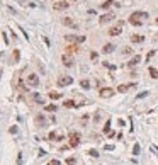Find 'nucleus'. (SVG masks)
<instances>
[{
	"instance_id": "4",
	"label": "nucleus",
	"mask_w": 158,
	"mask_h": 165,
	"mask_svg": "<svg viewBox=\"0 0 158 165\" xmlns=\"http://www.w3.org/2000/svg\"><path fill=\"white\" fill-rule=\"evenodd\" d=\"M123 26H124V20H121L117 26L111 27V29H109V36H119V34L123 33Z\"/></svg>"
},
{
	"instance_id": "18",
	"label": "nucleus",
	"mask_w": 158,
	"mask_h": 165,
	"mask_svg": "<svg viewBox=\"0 0 158 165\" xmlns=\"http://www.w3.org/2000/svg\"><path fill=\"white\" fill-rule=\"evenodd\" d=\"M80 85H82L85 90H88V89H90V82H88V80H82V82H80Z\"/></svg>"
},
{
	"instance_id": "30",
	"label": "nucleus",
	"mask_w": 158,
	"mask_h": 165,
	"mask_svg": "<svg viewBox=\"0 0 158 165\" xmlns=\"http://www.w3.org/2000/svg\"><path fill=\"white\" fill-rule=\"evenodd\" d=\"M155 56V50H151L150 53H148V56H146V60H150V58H153Z\"/></svg>"
},
{
	"instance_id": "34",
	"label": "nucleus",
	"mask_w": 158,
	"mask_h": 165,
	"mask_svg": "<svg viewBox=\"0 0 158 165\" xmlns=\"http://www.w3.org/2000/svg\"><path fill=\"white\" fill-rule=\"evenodd\" d=\"M123 53H124V55H131V48H124Z\"/></svg>"
},
{
	"instance_id": "1",
	"label": "nucleus",
	"mask_w": 158,
	"mask_h": 165,
	"mask_svg": "<svg viewBox=\"0 0 158 165\" xmlns=\"http://www.w3.org/2000/svg\"><path fill=\"white\" fill-rule=\"evenodd\" d=\"M146 19H148V14H146V12H143V10H136V12H133V14L129 16V22H131L133 26H141Z\"/></svg>"
},
{
	"instance_id": "22",
	"label": "nucleus",
	"mask_w": 158,
	"mask_h": 165,
	"mask_svg": "<svg viewBox=\"0 0 158 165\" xmlns=\"http://www.w3.org/2000/svg\"><path fill=\"white\" fill-rule=\"evenodd\" d=\"M112 3H114V2H112V0H105L104 3H102V9H109V7H111V5H112Z\"/></svg>"
},
{
	"instance_id": "26",
	"label": "nucleus",
	"mask_w": 158,
	"mask_h": 165,
	"mask_svg": "<svg viewBox=\"0 0 158 165\" xmlns=\"http://www.w3.org/2000/svg\"><path fill=\"white\" fill-rule=\"evenodd\" d=\"M75 162H77V160H75L73 157H70V158H66V165H75Z\"/></svg>"
},
{
	"instance_id": "9",
	"label": "nucleus",
	"mask_w": 158,
	"mask_h": 165,
	"mask_svg": "<svg viewBox=\"0 0 158 165\" xmlns=\"http://www.w3.org/2000/svg\"><path fill=\"white\" fill-rule=\"evenodd\" d=\"M27 84H29V85H31V87H37V85H39V78H37V75H29V77H27Z\"/></svg>"
},
{
	"instance_id": "15",
	"label": "nucleus",
	"mask_w": 158,
	"mask_h": 165,
	"mask_svg": "<svg viewBox=\"0 0 158 165\" xmlns=\"http://www.w3.org/2000/svg\"><path fill=\"white\" fill-rule=\"evenodd\" d=\"M131 41H133V43H143L144 37L140 36V34H133V36H131Z\"/></svg>"
},
{
	"instance_id": "33",
	"label": "nucleus",
	"mask_w": 158,
	"mask_h": 165,
	"mask_svg": "<svg viewBox=\"0 0 158 165\" xmlns=\"http://www.w3.org/2000/svg\"><path fill=\"white\" fill-rule=\"evenodd\" d=\"M109 129H111V121H109V123L104 126V131H105V133H109Z\"/></svg>"
},
{
	"instance_id": "41",
	"label": "nucleus",
	"mask_w": 158,
	"mask_h": 165,
	"mask_svg": "<svg viewBox=\"0 0 158 165\" xmlns=\"http://www.w3.org/2000/svg\"><path fill=\"white\" fill-rule=\"evenodd\" d=\"M157 39H158V36H157Z\"/></svg>"
},
{
	"instance_id": "40",
	"label": "nucleus",
	"mask_w": 158,
	"mask_h": 165,
	"mask_svg": "<svg viewBox=\"0 0 158 165\" xmlns=\"http://www.w3.org/2000/svg\"><path fill=\"white\" fill-rule=\"evenodd\" d=\"M0 77H2V73H0Z\"/></svg>"
},
{
	"instance_id": "24",
	"label": "nucleus",
	"mask_w": 158,
	"mask_h": 165,
	"mask_svg": "<svg viewBox=\"0 0 158 165\" xmlns=\"http://www.w3.org/2000/svg\"><path fill=\"white\" fill-rule=\"evenodd\" d=\"M34 100H36V102H41V104L44 102V99H43V97H41L39 94H34Z\"/></svg>"
},
{
	"instance_id": "39",
	"label": "nucleus",
	"mask_w": 158,
	"mask_h": 165,
	"mask_svg": "<svg viewBox=\"0 0 158 165\" xmlns=\"http://www.w3.org/2000/svg\"><path fill=\"white\" fill-rule=\"evenodd\" d=\"M157 24H158V17H157Z\"/></svg>"
},
{
	"instance_id": "20",
	"label": "nucleus",
	"mask_w": 158,
	"mask_h": 165,
	"mask_svg": "<svg viewBox=\"0 0 158 165\" xmlns=\"http://www.w3.org/2000/svg\"><path fill=\"white\" fill-rule=\"evenodd\" d=\"M63 24L65 26H73V20L70 17H63Z\"/></svg>"
},
{
	"instance_id": "16",
	"label": "nucleus",
	"mask_w": 158,
	"mask_h": 165,
	"mask_svg": "<svg viewBox=\"0 0 158 165\" xmlns=\"http://www.w3.org/2000/svg\"><path fill=\"white\" fill-rule=\"evenodd\" d=\"M131 87H134V84H129V85H119V87H117V90H119V92H126V90H129Z\"/></svg>"
},
{
	"instance_id": "7",
	"label": "nucleus",
	"mask_w": 158,
	"mask_h": 165,
	"mask_svg": "<svg viewBox=\"0 0 158 165\" xmlns=\"http://www.w3.org/2000/svg\"><path fill=\"white\" fill-rule=\"evenodd\" d=\"M116 92L114 89H111V87H104V89H100V97H104V99H109V97H112Z\"/></svg>"
},
{
	"instance_id": "3",
	"label": "nucleus",
	"mask_w": 158,
	"mask_h": 165,
	"mask_svg": "<svg viewBox=\"0 0 158 165\" xmlns=\"http://www.w3.org/2000/svg\"><path fill=\"white\" fill-rule=\"evenodd\" d=\"M65 41H66V43H73V44H78V43H83V41H85V36H73V34H66V36H65Z\"/></svg>"
},
{
	"instance_id": "2",
	"label": "nucleus",
	"mask_w": 158,
	"mask_h": 165,
	"mask_svg": "<svg viewBox=\"0 0 158 165\" xmlns=\"http://www.w3.org/2000/svg\"><path fill=\"white\" fill-rule=\"evenodd\" d=\"M68 143H70L71 148L78 147V145H80V134H78V133H75V131L70 133V134H68Z\"/></svg>"
},
{
	"instance_id": "38",
	"label": "nucleus",
	"mask_w": 158,
	"mask_h": 165,
	"mask_svg": "<svg viewBox=\"0 0 158 165\" xmlns=\"http://www.w3.org/2000/svg\"><path fill=\"white\" fill-rule=\"evenodd\" d=\"M151 150H153L155 153H158V147H151Z\"/></svg>"
},
{
	"instance_id": "12",
	"label": "nucleus",
	"mask_w": 158,
	"mask_h": 165,
	"mask_svg": "<svg viewBox=\"0 0 158 165\" xmlns=\"http://www.w3.org/2000/svg\"><path fill=\"white\" fill-rule=\"evenodd\" d=\"M36 123H37V126H41V128L48 126V124H46V117H43V116H37V117H36Z\"/></svg>"
},
{
	"instance_id": "14",
	"label": "nucleus",
	"mask_w": 158,
	"mask_h": 165,
	"mask_svg": "<svg viewBox=\"0 0 158 165\" xmlns=\"http://www.w3.org/2000/svg\"><path fill=\"white\" fill-rule=\"evenodd\" d=\"M50 140H56V141H60V140H63V134H60V133H50Z\"/></svg>"
},
{
	"instance_id": "28",
	"label": "nucleus",
	"mask_w": 158,
	"mask_h": 165,
	"mask_svg": "<svg viewBox=\"0 0 158 165\" xmlns=\"http://www.w3.org/2000/svg\"><path fill=\"white\" fill-rule=\"evenodd\" d=\"M16 165H22V153H19L17 155V164Z\"/></svg>"
},
{
	"instance_id": "36",
	"label": "nucleus",
	"mask_w": 158,
	"mask_h": 165,
	"mask_svg": "<svg viewBox=\"0 0 158 165\" xmlns=\"http://www.w3.org/2000/svg\"><path fill=\"white\" fill-rule=\"evenodd\" d=\"M9 131H10L12 134H16V133H17V126H12V128L9 129Z\"/></svg>"
},
{
	"instance_id": "8",
	"label": "nucleus",
	"mask_w": 158,
	"mask_h": 165,
	"mask_svg": "<svg viewBox=\"0 0 158 165\" xmlns=\"http://www.w3.org/2000/svg\"><path fill=\"white\" fill-rule=\"evenodd\" d=\"M61 61H63L65 67H71V65H73V56H71L70 53H65V55L61 56Z\"/></svg>"
},
{
	"instance_id": "37",
	"label": "nucleus",
	"mask_w": 158,
	"mask_h": 165,
	"mask_svg": "<svg viewBox=\"0 0 158 165\" xmlns=\"http://www.w3.org/2000/svg\"><path fill=\"white\" fill-rule=\"evenodd\" d=\"M48 165H61V164H60L58 160H51V162H50V164H48Z\"/></svg>"
},
{
	"instance_id": "27",
	"label": "nucleus",
	"mask_w": 158,
	"mask_h": 165,
	"mask_svg": "<svg viewBox=\"0 0 158 165\" xmlns=\"http://www.w3.org/2000/svg\"><path fill=\"white\" fill-rule=\"evenodd\" d=\"M46 111H48V112H54V111H56V106H46Z\"/></svg>"
},
{
	"instance_id": "35",
	"label": "nucleus",
	"mask_w": 158,
	"mask_h": 165,
	"mask_svg": "<svg viewBox=\"0 0 158 165\" xmlns=\"http://www.w3.org/2000/svg\"><path fill=\"white\" fill-rule=\"evenodd\" d=\"M14 61H19V51H17V50L14 51Z\"/></svg>"
},
{
	"instance_id": "19",
	"label": "nucleus",
	"mask_w": 158,
	"mask_h": 165,
	"mask_svg": "<svg viewBox=\"0 0 158 165\" xmlns=\"http://www.w3.org/2000/svg\"><path fill=\"white\" fill-rule=\"evenodd\" d=\"M77 50H78V46H77V44H73V46H66V51H68V53H75Z\"/></svg>"
},
{
	"instance_id": "11",
	"label": "nucleus",
	"mask_w": 158,
	"mask_h": 165,
	"mask_svg": "<svg viewBox=\"0 0 158 165\" xmlns=\"http://www.w3.org/2000/svg\"><path fill=\"white\" fill-rule=\"evenodd\" d=\"M140 61H141L140 56H134V58H131V60L127 61V67H129V68H133V67H136V65H138Z\"/></svg>"
},
{
	"instance_id": "6",
	"label": "nucleus",
	"mask_w": 158,
	"mask_h": 165,
	"mask_svg": "<svg viewBox=\"0 0 158 165\" xmlns=\"http://www.w3.org/2000/svg\"><path fill=\"white\" fill-rule=\"evenodd\" d=\"M68 5H70V3H68L66 0H61V2H54V3H53V9H54V10H65V9H68Z\"/></svg>"
},
{
	"instance_id": "13",
	"label": "nucleus",
	"mask_w": 158,
	"mask_h": 165,
	"mask_svg": "<svg viewBox=\"0 0 158 165\" xmlns=\"http://www.w3.org/2000/svg\"><path fill=\"white\" fill-rule=\"evenodd\" d=\"M114 48H116V46H114L112 43H109V44H105L104 48H102V51L107 55V53H112V51H114Z\"/></svg>"
},
{
	"instance_id": "21",
	"label": "nucleus",
	"mask_w": 158,
	"mask_h": 165,
	"mask_svg": "<svg viewBox=\"0 0 158 165\" xmlns=\"http://www.w3.org/2000/svg\"><path fill=\"white\" fill-rule=\"evenodd\" d=\"M150 77H151V78H158V72L155 68H150Z\"/></svg>"
},
{
	"instance_id": "17",
	"label": "nucleus",
	"mask_w": 158,
	"mask_h": 165,
	"mask_svg": "<svg viewBox=\"0 0 158 165\" xmlns=\"http://www.w3.org/2000/svg\"><path fill=\"white\" fill-rule=\"evenodd\" d=\"M61 97V94H58V92H50V99L53 100H56V99H60Z\"/></svg>"
},
{
	"instance_id": "25",
	"label": "nucleus",
	"mask_w": 158,
	"mask_h": 165,
	"mask_svg": "<svg viewBox=\"0 0 158 165\" xmlns=\"http://www.w3.org/2000/svg\"><path fill=\"white\" fill-rule=\"evenodd\" d=\"M133 153H134V155H140V145H138V143L133 147Z\"/></svg>"
},
{
	"instance_id": "32",
	"label": "nucleus",
	"mask_w": 158,
	"mask_h": 165,
	"mask_svg": "<svg viewBox=\"0 0 158 165\" xmlns=\"http://www.w3.org/2000/svg\"><path fill=\"white\" fill-rule=\"evenodd\" d=\"M88 153H90V155H92V157H99V151H95V150H90V151H88Z\"/></svg>"
},
{
	"instance_id": "10",
	"label": "nucleus",
	"mask_w": 158,
	"mask_h": 165,
	"mask_svg": "<svg viewBox=\"0 0 158 165\" xmlns=\"http://www.w3.org/2000/svg\"><path fill=\"white\" fill-rule=\"evenodd\" d=\"M114 17H116V16L109 12V14H104L102 17L99 19V22H100V24H107V22H111V20H112V19H114Z\"/></svg>"
},
{
	"instance_id": "29",
	"label": "nucleus",
	"mask_w": 158,
	"mask_h": 165,
	"mask_svg": "<svg viewBox=\"0 0 158 165\" xmlns=\"http://www.w3.org/2000/svg\"><path fill=\"white\" fill-rule=\"evenodd\" d=\"M148 95V92H141V94H138V99H144Z\"/></svg>"
},
{
	"instance_id": "5",
	"label": "nucleus",
	"mask_w": 158,
	"mask_h": 165,
	"mask_svg": "<svg viewBox=\"0 0 158 165\" xmlns=\"http://www.w3.org/2000/svg\"><path fill=\"white\" fill-rule=\"evenodd\" d=\"M71 82H73V78H71L70 75H61V77L58 78V82H56V84H58L60 87H66V85H70Z\"/></svg>"
},
{
	"instance_id": "23",
	"label": "nucleus",
	"mask_w": 158,
	"mask_h": 165,
	"mask_svg": "<svg viewBox=\"0 0 158 165\" xmlns=\"http://www.w3.org/2000/svg\"><path fill=\"white\" fill-rule=\"evenodd\" d=\"M63 106H65V107H75V102H73V100H65Z\"/></svg>"
},
{
	"instance_id": "31",
	"label": "nucleus",
	"mask_w": 158,
	"mask_h": 165,
	"mask_svg": "<svg viewBox=\"0 0 158 165\" xmlns=\"http://www.w3.org/2000/svg\"><path fill=\"white\" fill-rule=\"evenodd\" d=\"M97 53H95V51H92V53H90V58H92V60H94V61H95V60H97Z\"/></svg>"
}]
</instances>
